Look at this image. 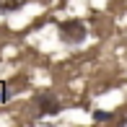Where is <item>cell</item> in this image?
Wrapping results in <instances>:
<instances>
[{"instance_id":"3","label":"cell","mask_w":127,"mask_h":127,"mask_svg":"<svg viewBox=\"0 0 127 127\" xmlns=\"http://www.w3.org/2000/svg\"><path fill=\"white\" fill-rule=\"evenodd\" d=\"M18 5V0H0V13H8Z\"/></svg>"},{"instance_id":"2","label":"cell","mask_w":127,"mask_h":127,"mask_svg":"<svg viewBox=\"0 0 127 127\" xmlns=\"http://www.w3.org/2000/svg\"><path fill=\"white\" fill-rule=\"evenodd\" d=\"M36 106H39L42 114H57V112H60V101H57L55 96H49V94L36 96Z\"/></svg>"},{"instance_id":"1","label":"cell","mask_w":127,"mask_h":127,"mask_svg":"<svg viewBox=\"0 0 127 127\" xmlns=\"http://www.w3.org/2000/svg\"><path fill=\"white\" fill-rule=\"evenodd\" d=\"M86 36H88V29H86L83 21H78V18H70V21H65V24H60V39L65 44H83L86 42Z\"/></svg>"}]
</instances>
